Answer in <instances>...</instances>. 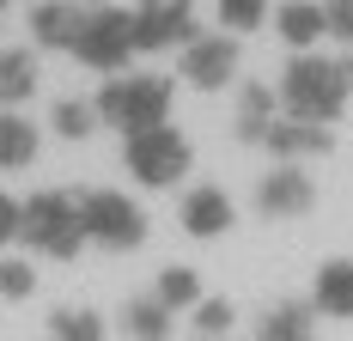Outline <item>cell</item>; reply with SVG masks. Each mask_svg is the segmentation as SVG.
I'll list each match as a JSON object with an SVG mask.
<instances>
[{
    "instance_id": "cell-1",
    "label": "cell",
    "mask_w": 353,
    "mask_h": 341,
    "mask_svg": "<svg viewBox=\"0 0 353 341\" xmlns=\"http://www.w3.org/2000/svg\"><path fill=\"white\" fill-rule=\"evenodd\" d=\"M0 341H353V0H0Z\"/></svg>"
}]
</instances>
